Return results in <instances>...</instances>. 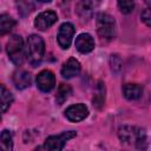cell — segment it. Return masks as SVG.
I'll use <instances>...</instances> for the list:
<instances>
[{
	"instance_id": "cell-1",
	"label": "cell",
	"mask_w": 151,
	"mask_h": 151,
	"mask_svg": "<svg viewBox=\"0 0 151 151\" xmlns=\"http://www.w3.org/2000/svg\"><path fill=\"white\" fill-rule=\"evenodd\" d=\"M118 137L122 143L133 144L137 149H145L147 145L145 130L137 126L123 125L118 129Z\"/></svg>"
},
{
	"instance_id": "cell-2",
	"label": "cell",
	"mask_w": 151,
	"mask_h": 151,
	"mask_svg": "<svg viewBox=\"0 0 151 151\" xmlns=\"http://www.w3.org/2000/svg\"><path fill=\"white\" fill-rule=\"evenodd\" d=\"M6 51L9 60L17 66H20L24 63L25 57L27 55V52L25 51L24 46V40L19 34L11 35L6 45Z\"/></svg>"
},
{
	"instance_id": "cell-3",
	"label": "cell",
	"mask_w": 151,
	"mask_h": 151,
	"mask_svg": "<svg viewBox=\"0 0 151 151\" xmlns=\"http://www.w3.org/2000/svg\"><path fill=\"white\" fill-rule=\"evenodd\" d=\"M45 54V42L38 34H31L27 38V58L32 66H38Z\"/></svg>"
},
{
	"instance_id": "cell-4",
	"label": "cell",
	"mask_w": 151,
	"mask_h": 151,
	"mask_svg": "<svg viewBox=\"0 0 151 151\" xmlns=\"http://www.w3.org/2000/svg\"><path fill=\"white\" fill-rule=\"evenodd\" d=\"M97 32L100 38L105 40H111L116 35V20L112 15L107 13H99L96 19Z\"/></svg>"
},
{
	"instance_id": "cell-5",
	"label": "cell",
	"mask_w": 151,
	"mask_h": 151,
	"mask_svg": "<svg viewBox=\"0 0 151 151\" xmlns=\"http://www.w3.org/2000/svg\"><path fill=\"white\" fill-rule=\"evenodd\" d=\"M77 136L76 131H65L61 132L60 134H54V136H50L45 139L44 143V149L46 150H53V151H60L64 149L65 144L67 140L74 138Z\"/></svg>"
},
{
	"instance_id": "cell-6",
	"label": "cell",
	"mask_w": 151,
	"mask_h": 151,
	"mask_svg": "<svg viewBox=\"0 0 151 151\" xmlns=\"http://www.w3.org/2000/svg\"><path fill=\"white\" fill-rule=\"evenodd\" d=\"M74 32H76V28L71 22H64L60 25L57 34V40L59 46L63 50H67L70 47Z\"/></svg>"
},
{
	"instance_id": "cell-7",
	"label": "cell",
	"mask_w": 151,
	"mask_h": 151,
	"mask_svg": "<svg viewBox=\"0 0 151 151\" xmlns=\"http://www.w3.org/2000/svg\"><path fill=\"white\" fill-rule=\"evenodd\" d=\"M37 86L42 92H50L54 88L55 85V77L54 73L50 70H42L37 76Z\"/></svg>"
},
{
	"instance_id": "cell-8",
	"label": "cell",
	"mask_w": 151,
	"mask_h": 151,
	"mask_svg": "<svg viewBox=\"0 0 151 151\" xmlns=\"http://www.w3.org/2000/svg\"><path fill=\"white\" fill-rule=\"evenodd\" d=\"M64 113H65V117L70 122L77 123V122H81L83 119H85L88 116V109L85 104L79 103V104H74V105L68 106Z\"/></svg>"
},
{
	"instance_id": "cell-9",
	"label": "cell",
	"mask_w": 151,
	"mask_h": 151,
	"mask_svg": "<svg viewBox=\"0 0 151 151\" xmlns=\"http://www.w3.org/2000/svg\"><path fill=\"white\" fill-rule=\"evenodd\" d=\"M57 20H58V15L54 11H45L38 14V17L34 20V26L39 31H46L53 24H55Z\"/></svg>"
},
{
	"instance_id": "cell-10",
	"label": "cell",
	"mask_w": 151,
	"mask_h": 151,
	"mask_svg": "<svg viewBox=\"0 0 151 151\" xmlns=\"http://www.w3.org/2000/svg\"><path fill=\"white\" fill-rule=\"evenodd\" d=\"M80 68H81L80 63H79L76 58L71 57V58H68V59L63 64V67H61V70H60V73H61V76H63V78H65V79H71V78H73V77H76V76L79 74Z\"/></svg>"
},
{
	"instance_id": "cell-11",
	"label": "cell",
	"mask_w": 151,
	"mask_h": 151,
	"mask_svg": "<svg viewBox=\"0 0 151 151\" xmlns=\"http://www.w3.org/2000/svg\"><path fill=\"white\" fill-rule=\"evenodd\" d=\"M74 45H76V48L80 53L86 54V53H90L91 51H93V48H94V39L88 33H81L76 38Z\"/></svg>"
},
{
	"instance_id": "cell-12",
	"label": "cell",
	"mask_w": 151,
	"mask_h": 151,
	"mask_svg": "<svg viewBox=\"0 0 151 151\" xmlns=\"http://www.w3.org/2000/svg\"><path fill=\"white\" fill-rule=\"evenodd\" d=\"M13 84L18 90H25L31 86L32 77L27 71L18 70L13 74Z\"/></svg>"
},
{
	"instance_id": "cell-13",
	"label": "cell",
	"mask_w": 151,
	"mask_h": 151,
	"mask_svg": "<svg viewBox=\"0 0 151 151\" xmlns=\"http://www.w3.org/2000/svg\"><path fill=\"white\" fill-rule=\"evenodd\" d=\"M122 91L127 100H137L143 94V87L138 84H125L123 85Z\"/></svg>"
},
{
	"instance_id": "cell-14",
	"label": "cell",
	"mask_w": 151,
	"mask_h": 151,
	"mask_svg": "<svg viewBox=\"0 0 151 151\" xmlns=\"http://www.w3.org/2000/svg\"><path fill=\"white\" fill-rule=\"evenodd\" d=\"M93 12V2L92 0H80L78 6H77V13L79 14V17L84 20H87L88 18H91Z\"/></svg>"
},
{
	"instance_id": "cell-15",
	"label": "cell",
	"mask_w": 151,
	"mask_h": 151,
	"mask_svg": "<svg viewBox=\"0 0 151 151\" xmlns=\"http://www.w3.org/2000/svg\"><path fill=\"white\" fill-rule=\"evenodd\" d=\"M92 103H93V106L96 109H98V110H100L104 106V103H105V84L103 81H99L98 83L97 94L93 97Z\"/></svg>"
},
{
	"instance_id": "cell-16",
	"label": "cell",
	"mask_w": 151,
	"mask_h": 151,
	"mask_svg": "<svg viewBox=\"0 0 151 151\" xmlns=\"http://www.w3.org/2000/svg\"><path fill=\"white\" fill-rule=\"evenodd\" d=\"M15 20L9 17L8 14H1L0 15V34L5 35L6 33H8L14 26H15Z\"/></svg>"
},
{
	"instance_id": "cell-17",
	"label": "cell",
	"mask_w": 151,
	"mask_h": 151,
	"mask_svg": "<svg viewBox=\"0 0 151 151\" xmlns=\"http://www.w3.org/2000/svg\"><path fill=\"white\" fill-rule=\"evenodd\" d=\"M0 98H1V111H2V113H5L13 103V96L5 87V85L0 86Z\"/></svg>"
},
{
	"instance_id": "cell-18",
	"label": "cell",
	"mask_w": 151,
	"mask_h": 151,
	"mask_svg": "<svg viewBox=\"0 0 151 151\" xmlns=\"http://www.w3.org/2000/svg\"><path fill=\"white\" fill-rule=\"evenodd\" d=\"M71 92H72V88H71L70 85H67V84H60L59 87H58V91H57V96H55L57 104L58 105L64 104L67 100V98L70 97Z\"/></svg>"
},
{
	"instance_id": "cell-19",
	"label": "cell",
	"mask_w": 151,
	"mask_h": 151,
	"mask_svg": "<svg viewBox=\"0 0 151 151\" xmlns=\"http://www.w3.org/2000/svg\"><path fill=\"white\" fill-rule=\"evenodd\" d=\"M0 144H1V147L6 151H11L13 149V139L8 130H2L0 136Z\"/></svg>"
},
{
	"instance_id": "cell-20",
	"label": "cell",
	"mask_w": 151,
	"mask_h": 151,
	"mask_svg": "<svg viewBox=\"0 0 151 151\" xmlns=\"http://www.w3.org/2000/svg\"><path fill=\"white\" fill-rule=\"evenodd\" d=\"M15 5H17V7H18V12H19L22 17L28 15V14L34 9V6H33L32 2H29L28 0H18Z\"/></svg>"
},
{
	"instance_id": "cell-21",
	"label": "cell",
	"mask_w": 151,
	"mask_h": 151,
	"mask_svg": "<svg viewBox=\"0 0 151 151\" xmlns=\"http://www.w3.org/2000/svg\"><path fill=\"white\" fill-rule=\"evenodd\" d=\"M117 4L123 14H130L134 8V0H117Z\"/></svg>"
},
{
	"instance_id": "cell-22",
	"label": "cell",
	"mask_w": 151,
	"mask_h": 151,
	"mask_svg": "<svg viewBox=\"0 0 151 151\" xmlns=\"http://www.w3.org/2000/svg\"><path fill=\"white\" fill-rule=\"evenodd\" d=\"M110 65H111V70L113 73H119L122 70V59L118 54H112L110 58Z\"/></svg>"
},
{
	"instance_id": "cell-23",
	"label": "cell",
	"mask_w": 151,
	"mask_h": 151,
	"mask_svg": "<svg viewBox=\"0 0 151 151\" xmlns=\"http://www.w3.org/2000/svg\"><path fill=\"white\" fill-rule=\"evenodd\" d=\"M140 19L147 27H151V7H147L142 12Z\"/></svg>"
},
{
	"instance_id": "cell-24",
	"label": "cell",
	"mask_w": 151,
	"mask_h": 151,
	"mask_svg": "<svg viewBox=\"0 0 151 151\" xmlns=\"http://www.w3.org/2000/svg\"><path fill=\"white\" fill-rule=\"evenodd\" d=\"M144 2H145V4H147V5L151 7V0H144Z\"/></svg>"
},
{
	"instance_id": "cell-25",
	"label": "cell",
	"mask_w": 151,
	"mask_h": 151,
	"mask_svg": "<svg viewBox=\"0 0 151 151\" xmlns=\"http://www.w3.org/2000/svg\"><path fill=\"white\" fill-rule=\"evenodd\" d=\"M38 1H40V2H50L51 0H38Z\"/></svg>"
}]
</instances>
